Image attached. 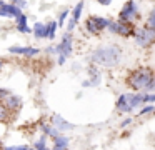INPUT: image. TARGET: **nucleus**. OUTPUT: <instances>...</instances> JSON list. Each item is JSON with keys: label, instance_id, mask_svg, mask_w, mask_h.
Here are the masks:
<instances>
[{"label": "nucleus", "instance_id": "obj_23", "mask_svg": "<svg viewBox=\"0 0 155 150\" xmlns=\"http://www.w3.org/2000/svg\"><path fill=\"white\" fill-rule=\"evenodd\" d=\"M18 25H28V18H27V15H25L24 12H22L20 15L15 17V27H18Z\"/></svg>", "mask_w": 155, "mask_h": 150}, {"label": "nucleus", "instance_id": "obj_1", "mask_svg": "<svg viewBox=\"0 0 155 150\" xmlns=\"http://www.w3.org/2000/svg\"><path fill=\"white\" fill-rule=\"evenodd\" d=\"M122 48L118 45H105V47H98L90 53V62L95 67H115L120 63L122 60Z\"/></svg>", "mask_w": 155, "mask_h": 150}, {"label": "nucleus", "instance_id": "obj_11", "mask_svg": "<svg viewBox=\"0 0 155 150\" xmlns=\"http://www.w3.org/2000/svg\"><path fill=\"white\" fill-rule=\"evenodd\" d=\"M20 13H22L20 8H17V7L10 5V3H7V2L0 7V17H5V18H15V17L20 15Z\"/></svg>", "mask_w": 155, "mask_h": 150}, {"label": "nucleus", "instance_id": "obj_15", "mask_svg": "<svg viewBox=\"0 0 155 150\" xmlns=\"http://www.w3.org/2000/svg\"><path fill=\"white\" fill-rule=\"evenodd\" d=\"M32 33H34L35 38H47V35H45V23L35 22L34 27H32Z\"/></svg>", "mask_w": 155, "mask_h": 150}, {"label": "nucleus", "instance_id": "obj_22", "mask_svg": "<svg viewBox=\"0 0 155 150\" xmlns=\"http://www.w3.org/2000/svg\"><path fill=\"white\" fill-rule=\"evenodd\" d=\"M8 115H10L8 108H7V107H5L2 102H0V122H5V120H8Z\"/></svg>", "mask_w": 155, "mask_h": 150}, {"label": "nucleus", "instance_id": "obj_29", "mask_svg": "<svg viewBox=\"0 0 155 150\" xmlns=\"http://www.w3.org/2000/svg\"><path fill=\"white\" fill-rule=\"evenodd\" d=\"M17 32L28 35V33H32V28H30V25H18V27H17Z\"/></svg>", "mask_w": 155, "mask_h": 150}, {"label": "nucleus", "instance_id": "obj_10", "mask_svg": "<svg viewBox=\"0 0 155 150\" xmlns=\"http://www.w3.org/2000/svg\"><path fill=\"white\" fill-rule=\"evenodd\" d=\"M115 108H117L120 113H130V112H134V110H132V107H130L128 93H122V95H118L117 102H115Z\"/></svg>", "mask_w": 155, "mask_h": 150}, {"label": "nucleus", "instance_id": "obj_17", "mask_svg": "<svg viewBox=\"0 0 155 150\" xmlns=\"http://www.w3.org/2000/svg\"><path fill=\"white\" fill-rule=\"evenodd\" d=\"M57 22H47L45 23V35H47L48 40H54L55 37H57Z\"/></svg>", "mask_w": 155, "mask_h": 150}, {"label": "nucleus", "instance_id": "obj_20", "mask_svg": "<svg viewBox=\"0 0 155 150\" xmlns=\"http://www.w3.org/2000/svg\"><path fill=\"white\" fill-rule=\"evenodd\" d=\"M34 148L35 150H42V148H47V137L42 135L40 138L37 140V142L34 143Z\"/></svg>", "mask_w": 155, "mask_h": 150}, {"label": "nucleus", "instance_id": "obj_26", "mask_svg": "<svg viewBox=\"0 0 155 150\" xmlns=\"http://www.w3.org/2000/svg\"><path fill=\"white\" fill-rule=\"evenodd\" d=\"M10 5H14V7H17V8H25V7H27V0H10Z\"/></svg>", "mask_w": 155, "mask_h": 150}, {"label": "nucleus", "instance_id": "obj_25", "mask_svg": "<svg viewBox=\"0 0 155 150\" xmlns=\"http://www.w3.org/2000/svg\"><path fill=\"white\" fill-rule=\"evenodd\" d=\"M153 112H155V107L153 105H143V107H142V110L138 112V117H145V115L153 113Z\"/></svg>", "mask_w": 155, "mask_h": 150}, {"label": "nucleus", "instance_id": "obj_9", "mask_svg": "<svg viewBox=\"0 0 155 150\" xmlns=\"http://www.w3.org/2000/svg\"><path fill=\"white\" fill-rule=\"evenodd\" d=\"M50 125L54 127V128H57L58 132H67V130L74 128V123L67 122V120H65L62 115H58V113L52 115V123H50Z\"/></svg>", "mask_w": 155, "mask_h": 150}, {"label": "nucleus", "instance_id": "obj_36", "mask_svg": "<svg viewBox=\"0 0 155 150\" xmlns=\"http://www.w3.org/2000/svg\"><path fill=\"white\" fill-rule=\"evenodd\" d=\"M42 150H52V148H42Z\"/></svg>", "mask_w": 155, "mask_h": 150}, {"label": "nucleus", "instance_id": "obj_6", "mask_svg": "<svg viewBox=\"0 0 155 150\" xmlns=\"http://www.w3.org/2000/svg\"><path fill=\"white\" fill-rule=\"evenodd\" d=\"M134 38L137 42L138 47H150L155 43V32L150 30L148 27H140V28H135Z\"/></svg>", "mask_w": 155, "mask_h": 150}, {"label": "nucleus", "instance_id": "obj_21", "mask_svg": "<svg viewBox=\"0 0 155 150\" xmlns=\"http://www.w3.org/2000/svg\"><path fill=\"white\" fill-rule=\"evenodd\" d=\"M145 27H148L150 30H153L155 32V8L152 10L150 13H148V17H147V25Z\"/></svg>", "mask_w": 155, "mask_h": 150}, {"label": "nucleus", "instance_id": "obj_32", "mask_svg": "<svg viewBox=\"0 0 155 150\" xmlns=\"http://www.w3.org/2000/svg\"><path fill=\"white\" fill-rule=\"evenodd\" d=\"M97 2L100 3V5H104V7H108L112 2H114V0H97Z\"/></svg>", "mask_w": 155, "mask_h": 150}, {"label": "nucleus", "instance_id": "obj_8", "mask_svg": "<svg viewBox=\"0 0 155 150\" xmlns=\"http://www.w3.org/2000/svg\"><path fill=\"white\" fill-rule=\"evenodd\" d=\"M8 52L12 53V55H24V57H35L40 53V48H37V47H20V45H12L8 47Z\"/></svg>", "mask_w": 155, "mask_h": 150}, {"label": "nucleus", "instance_id": "obj_31", "mask_svg": "<svg viewBox=\"0 0 155 150\" xmlns=\"http://www.w3.org/2000/svg\"><path fill=\"white\" fill-rule=\"evenodd\" d=\"M65 62H67V58H65L64 55H57V63L58 65H64Z\"/></svg>", "mask_w": 155, "mask_h": 150}, {"label": "nucleus", "instance_id": "obj_2", "mask_svg": "<svg viewBox=\"0 0 155 150\" xmlns=\"http://www.w3.org/2000/svg\"><path fill=\"white\" fill-rule=\"evenodd\" d=\"M153 82V70L150 67H138L134 72H130L127 78V85L134 92H142L147 90V87Z\"/></svg>", "mask_w": 155, "mask_h": 150}, {"label": "nucleus", "instance_id": "obj_35", "mask_svg": "<svg viewBox=\"0 0 155 150\" xmlns=\"http://www.w3.org/2000/svg\"><path fill=\"white\" fill-rule=\"evenodd\" d=\"M4 65H5V60H4V58H0V72H2V68H4Z\"/></svg>", "mask_w": 155, "mask_h": 150}, {"label": "nucleus", "instance_id": "obj_30", "mask_svg": "<svg viewBox=\"0 0 155 150\" xmlns=\"http://www.w3.org/2000/svg\"><path fill=\"white\" fill-rule=\"evenodd\" d=\"M143 93H155V72H153V82L147 87V90H145Z\"/></svg>", "mask_w": 155, "mask_h": 150}, {"label": "nucleus", "instance_id": "obj_4", "mask_svg": "<svg viewBox=\"0 0 155 150\" xmlns=\"http://www.w3.org/2000/svg\"><path fill=\"white\" fill-rule=\"evenodd\" d=\"M107 30L112 33V35H118V37H134L135 33V28H134V23H125V22H120V20H110Z\"/></svg>", "mask_w": 155, "mask_h": 150}, {"label": "nucleus", "instance_id": "obj_7", "mask_svg": "<svg viewBox=\"0 0 155 150\" xmlns=\"http://www.w3.org/2000/svg\"><path fill=\"white\" fill-rule=\"evenodd\" d=\"M74 50V35L68 32H65L62 35V40L57 47H55V55H64L65 58H68Z\"/></svg>", "mask_w": 155, "mask_h": 150}, {"label": "nucleus", "instance_id": "obj_33", "mask_svg": "<svg viewBox=\"0 0 155 150\" xmlns=\"http://www.w3.org/2000/svg\"><path fill=\"white\" fill-rule=\"evenodd\" d=\"M132 123V118H125L124 122H122V128H125V127H128Z\"/></svg>", "mask_w": 155, "mask_h": 150}, {"label": "nucleus", "instance_id": "obj_18", "mask_svg": "<svg viewBox=\"0 0 155 150\" xmlns=\"http://www.w3.org/2000/svg\"><path fill=\"white\" fill-rule=\"evenodd\" d=\"M82 12H84V0H80V2L77 3V5L72 8V20H74L75 23L78 25V22H80V17H82Z\"/></svg>", "mask_w": 155, "mask_h": 150}, {"label": "nucleus", "instance_id": "obj_14", "mask_svg": "<svg viewBox=\"0 0 155 150\" xmlns=\"http://www.w3.org/2000/svg\"><path fill=\"white\" fill-rule=\"evenodd\" d=\"M68 137H65V135H57L54 138V148L52 150H68Z\"/></svg>", "mask_w": 155, "mask_h": 150}, {"label": "nucleus", "instance_id": "obj_24", "mask_svg": "<svg viewBox=\"0 0 155 150\" xmlns=\"http://www.w3.org/2000/svg\"><path fill=\"white\" fill-rule=\"evenodd\" d=\"M142 103H143V105H153L155 103V93H143Z\"/></svg>", "mask_w": 155, "mask_h": 150}, {"label": "nucleus", "instance_id": "obj_3", "mask_svg": "<svg viewBox=\"0 0 155 150\" xmlns=\"http://www.w3.org/2000/svg\"><path fill=\"white\" fill-rule=\"evenodd\" d=\"M108 23H110V18H105V17H98V15H92L85 20V30H87L90 35H98L104 30H107Z\"/></svg>", "mask_w": 155, "mask_h": 150}, {"label": "nucleus", "instance_id": "obj_19", "mask_svg": "<svg viewBox=\"0 0 155 150\" xmlns=\"http://www.w3.org/2000/svg\"><path fill=\"white\" fill-rule=\"evenodd\" d=\"M68 17H70V10H68V8L62 10V12L58 13V22H57V25H58V27H64Z\"/></svg>", "mask_w": 155, "mask_h": 150}, {"label": "nucleus", "instance_id": "obj_34", "mask_svg": "<svg viewBox=\"0 0 155 150\" xmlns=\"http://www.w3.org/2000/svg\"><path fill=\"white\" fill-rule=\"evenodd\" d=\"M45 53H55V47L54 45L47 47V48H45Z\"/></svg>", "mask_w": 155, "mask_h": 150}, {"label": "nucleus", "instance_id": "obj_28", "mask_svg": "<svg viewBox=\"0 0 155 150\" xmlns=\"http://www.w3.org/2000/svg\"><path fill=\"white\" fill-rule=\"evenodd\" d=\"M4 150H30L28 145H10V147H4Z\"/></svg>", "mask_w": 155, "mask_h": 150}, {"label": "nucleus", "instance_id": "obj_13", "mask_svg": "<svg viewBox=\"0 0 155 150\" xmlns=\"http://www.w3.org/2000/svg\"><path fill=\"white\" fill-rule=\"evenodd\" d=\"M88 77H90V78H88L87 82L90 83V87H97L98 83L102 82V75H100V70H98V67L92 65V63H90V67H88Z\"/></svg>", "mask_w": 155, "mask_h": 150}, {"label": "nucleus", "instance_id": "obj_5", "mask_svg": "<svg viewBox=\"0 0 155 150\" xmlns=\"http://www.w3.org/2000/svg\"><path fill=\"white\" fill-rule=\"evenodd\" d=\"M138 18V5L135 0H127L118 12V20L125 23H134V20Z\"/></svg>", "mask_w": 155, "mask_h": 150}, {"label": "nucleus", "instance_id": "obj_27", "mask_svg": "<svg viewBox=\"0 0 155 150\" xmlns=\"http://www.w3.org/2000/svg\"><path fill=\"white\" fill-rule=\"evenodd\" d=\"M10 93H12V92H10L8 88H5V87H0V102H4V100L7 98Z\"/></svg>", "mask_w": 155, "mask_h": 150}, {"label": "nucleus", "instance_id": "obj_16", "mask_svg": "<svg viewBox=\"0 0 155 150\" xmlns=\"http://www.w3.org/2000/svg\"><path fill=\"white\" fill-rule=\"evenodd\" d=\"M40 130L42 133H44L45 137H52V138H55L57 135H60V132H58L57 128H54V127L50 125V123H40Z\"/></svg>", "mask_w": 155, "mask_h": 150}, {"label": "nucleus", "instance_id": "obj_12", "mask_svg": "<svg viewBox=\"0 0 155 150\" xmlns=\"http://www.w3.org/2000/svg\"><path fill=\"white\" fill-rule=\"evenodd\" d=\"M4 105L8 108V112H15V110H17L18 107L22 105V97H18V95H14V93H10V95H8L7 98L4 100Z\"/></svg>", "mask_w": 155, "mask_h": 150}]
</instances>
